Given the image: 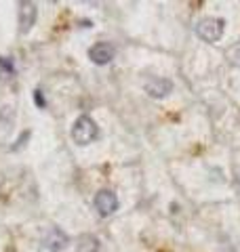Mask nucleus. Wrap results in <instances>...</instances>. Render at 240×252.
<instances>
[{
    "mask_svg": "<svg viewBox=\"0 0 240 252\" xmlns=\"http://www.w3.org/2000/svg\"><path fill=\"white\" fill-rule=\"evenodd\" d=\"M89 59L93 63H97V65H106V63L114 59V49H112L108 42H97L89 49Z\"/></svg>",
    "mask_w": 240,
    "mask_h": 252,
    "instance_id": "423d86ee",
    "label": "nucleus"
},
{
    "mask_svg": "<svg viewBox=\"0 0 240 252\" xmlns=\"http://www.w3.org/2000/svg\"><path fill=\"white\" fill-rule=\"evenodd\" d=\"M0 67H2V72H4V74H13V61L4 59V57H0Z\"/></svg>",
    "mask_w": 240,
    "mask_h": 252,
    "instance_id": "1a4fd4ad",
    "label": "nucleus"
},
{
    "mask_svg": "<svg viewBox=\"0 0 240 252\" xmlns=\"http://www.w3.org/2000/svg\"><path fill=\"white\" fill-rule=\"evenodd\" d=\"M173 91V82L169 78H150L146 82V93L154 99H162Z\"/></svg>",
    "mask_w": 240,
    "mask_h": 252,
    "instance_id": "39448f33",
    "label": "nucleus"
},
{
    "mask_svg": "<svg viewBox=\"0 0 240 252\" xmlns=\"http://www.w3.org/2000/svg\"><path fill=\"white\" fill-rule=\"evenodd\" d=\"M196 34L204 42H217L223 36V19L217 17H206L196 23Z\"/></svg>",
    "mask_w": 240,
    "mask_h": 252,
    "instance_id": "f03ea898",
    "label": "nucleus"
},
{
    "mask_svg": "<svg viewBox=\"0 0 240 252\" xmlns=\"http://www.w3.org/2000/svg\"><path fill=\"white\" fill-rule=\"evenodd\" d=\"M76 252H99V240L95 238V235H89V233L80 235Z\"/></svg>",
    "mask_w": 240,
    "mask_h": 252,
    "instance_id": "6e6552de",
    "label": "nucleus"
},
{
    "mask_svg": "<svg viewBox=\"0 0 240 252\" xmlns=\"http://www.w3.org/2000/svg\"><path fill=\"white\" fill-rule=\"evenodd\" d=\"M95 137H97V124L89 116H80L72 126V139L78 145H89Z\"/></svg>",
    "mask_w": 240,
    "mask_h": 252,
    "instance_id": "f257e3e1",
    "label": "nucleus"
},
{
    "mask_svg": "<svg viewBox=\"0 0 240 252\" xmlns=\"http://www.w3.org/2000/svg\"><path fill=\"white\" fill-rule=\"evenodd\" d=\"M93 204L101 217H110L118 210V195L114 191H110V189H101V191L95 195Z\"/></svg>",
    "mask_w": 240,
    "mask_h": 252,
    "instance_id": "7ed1b4c3",
    "label": "nucleus"
},
{
    "mask_svg": "<svg viewBox=\"0 0 240 252\" xmlns=\"http://www.w3.org/2000/svg\"><path fill=\"white\" fill-rule=\"evenodd\" d=\"M36 103L40 107H44V101H42V97H40V91H36Z\"/></svg>",
    "mask_w": 240,
    "mask_h": 252,
    "instance_id": "9d476101",
    "label": "nucleus"
},
{
    "mask_svg": "<svg viewBox=\"0 0 240 252\" xmlns=\"http://www.w3.org/2000/svg\"><path fill=\"white\" fill-rule=\"evenodd\" d=\"M68 235L63 233L59 227H51L49 231L44 233V238H42V244H44V248L49 250V252H61L63 248L68 246Z\"/></svg>",
    "mask_w": 240,
    "mask_h": 252,
    "instance_id": "20e7f679",
    "label": "nucleus"
},
{
    "mask_svg": "<svg viewBox=\"0 0 240 252\" xmlns=\"http://www.w3.org/2000/svg\"><path fill=\"white\" fill-rule=\"evenodd\" d=\"M36 21V6L32 2H21L19 6V32L26 34V32L34 26Z\"/></svg>",
    "mask_w": 240,
    "mask_h": 252,
    "instance_id": "0eeeda50",
    "label": "nucleus"
}]
</instances>
